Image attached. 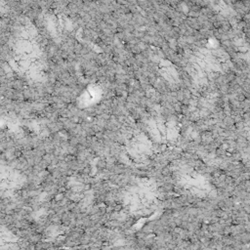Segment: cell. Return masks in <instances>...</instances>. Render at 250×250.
Wrapping results in <instances>:
<instances>
[{
  "label": "cell",
  "instance_id": "1",
  "mask_svg": "<svg viewBox=\"0 0 250 250\" xmlns=\"http://www.w3.org/2000/svg\"><path fill=\"white\" fill-rule=\"evenodd\" d=\"M97 94H98V92H97V90L95 89V88H89V89L82 95L83 97L85 96V99L83 100V102L86 105L94 103L95 98L97 97Z\"/></svg>",
  "mask_w": 250,
  "mask_h": 250
}]
</instances>
